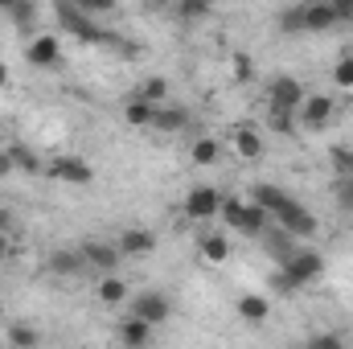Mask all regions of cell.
Wrapping results in <instances>:
<instances>
[{"label":"cell","instance_id":"cell-1","mask_svg":"<svg viewBox=\"0 0 353 349\" xmlns=\"http://www.w3.org/2000/svg\"><path fill=\"white\" fill-rule=\"evenodd\" d=\"M279 29L283 33H329V29H337V12L329 0H304V4L283 8Z\"/></svg>","mask_w":353,"mask_h":349},{"label":"cell","instance_id":"cell-2","mask_svg":"<svg viewBox=\"0 0 353 349\" xmlns=\"http://www.w3.org/2000/svg\"><path fill=\"white\" fill-rule=\"evenodd\" d=\"M218 218H222L230 230L247 235V239H259L267 226H271V214H267L263 206H255V201H243V197H222V210H218Z\"/></svg>","mask_w":353,"mask_h":349},{"label":"cell","instance_id":"cell-3","mask_svg":"<svg viewBox=\"0 0 353 349\" xmlns=\"http://www.w3.org/2000/svg\"><path fill=\"white\" fill-rule=\"evenodd\" d=\"M54 4H58V25H62L70 37H79L83 46H99V41H107V33L94 25V17L83 12L74 0H54Z\"/></svg>","mask_w":353,"mask_h":349},{"label":"cell","instance_id":"cell-4","mask_svg":"<svg viewBox=\"0 0 353 349\" xmlns=\"http://www.w3.org/2000/svg\"><path fill=\"white\" fill-rule=\"evenodd\" d=\"M271 222H275V226H283V230H288V235H292L296 243H300V239H316V230H321L316 214H312L308 206L292 201V197H288V201H283V206H279V210L271 214Z\"/></svg>","mask_w":353,"mask_h":349},{"label":"cell","instance_id":"cell-5","mask_svg":"<svg viewBox=\"0 0 353 349\" xmlns=\"http://www.w3.org/2000/svg\"><path fill=\"white\" fill-rule=\"evenodd\" d=\"M46 177H54V181H62V185H79V189L94 185V169H90V161L70 157V152L50 157V161H46Z\"/></svg>","mask_w":353,"mask_h":349},{"label":"cell","instance_id":"cell-6","mask_svg":"<svg viewBox=\"0 0 353 349\" xmlns=\"http://www.w3.org/2000/svg\"><path fill=\"white\" fill-rule=\"evenodd\" d=\"M279 267H283L300 288H308V283H316V279H321V271H325V255H321V251H312V247H296V251L279 263Z\"/></svg>","mask_w":353,"mask_h":349},{"label":"cell","instance_id":"cell-7","mask_svg":"<svg viewBox=\"0 0 353 349\" xmlns=\"http://www.w3.org/2000/svg\"><path fill=\"white\" fill-rule=\"evenodd\" d=\"M181 210H185V218H193V222H210V218H218V210H222V193H218L214 185H193V189L185 193Z\"/></svg>","mask_w":353,"mask_h":349},{"label":"cell","instance_id":"cell-8","mask_svg":"<svg viewBox=\"0 0 353 349\" xmlns=\"http://www.w3.org/2000/svg\"><path fill=\"white\" fill-rule=\"evenodd\" d=\"M296 115H300V128L325 132L333 123V115H337V103H333V94H304V103H300Z\"/></svg>","mask_w":353,"mask_h":349},{"label":"cell","instance_id":"cell-9","mask_svg":"<svg viewBox=\"0 0 353 349\" xmlns=\"http://www.w3.org/2000/svg\"><path fill=\"white\" fill-rule=\"evenodd\" d=\"M304 83L300 79H292V74H275L271 83H267V107H288V111H300V103H304Z\"/></svg>","mask_w":353,"mask_h":349},{"label":"cell","instance_id":"cell-10","mask_svg":"<svg viewBox=\"0 0 353 349\" xmlns=\"http://www.w3.org/2000/svg\"><path fill=\"white\" fill-rule=\"evenodd\" d=\"M25 62L37 66V70L62 66V41H58L54 33H37V37H29V46H25Z\"/></svg>","mask_w":353,"mask_h":349},{"label":"cell","instance_id":"cell-11","mask_svg":"<svg viewBox=\"0 0 353 349\" xmlns=\"http://www.w3.org/2000/svg\"><path fill=\"white\" fill-rule=\"evenodd\" d=\"M115 247H119L123 259H148V255H157V230H148V226H128V230L115 239Z\"/></svg>","mask_w":353,"mask_h":349},{"label":"cell","instance_id":"cell-12","mask_svg":"<svg viewBox=\"0 0 353 349\" xmlns=\"http://www.w3.org/2000/svg\"><path fill=\"white\" fill-rule=\"evenodd\" d=\"M132 312L144 317L148 325H165V321L173 317V300H169L165 292H152V288H148V292H140V296L132 300Z\"/></svg>","mask_w":353,"mask_h":349},{"label":"cell","instance_id":"cell-13","mask_svg":"<svg viewBox=\"0 0 353 349\" xmlns=\"http://www.w3.org/2000/svg\"><path fill=\"white\" fill-rule=\"evenodd\" d=\"M46 271H50V275H58V279H79V275L87 271L83 247H58V251H50Z\"/></svg>","mask_w":353,"mask_h":349},{"label":"cell","instance_id":"cell-14","mask_svg":"<svg viewBox=\"0 0 353 349\" xmlns=\"http://www.w3.org/2000/svg\"><path fill=\"white\" fill-rule=\"evenodd\" d=\"M152 329H157V325H148L144 317H136V312H132V317H123V321H119L115 337H119V346H128V349H144L148 341H152Z\"/></svg>","mask_w":353,"mask_h":349},{"label":"cell","instance_id":"cell-15","mask_svg":"<svg viewBox=\"0 0 353 349\" xmlns=\"http://www.w3.org/2000/svg\"><path fill=\"white\" fill-rule=\"evenodd\" d=\"M83 259H87V267H94V271H115L119 267V247L115 243H99V239H90V243H83Z\"/></svg>","mask_w":353,"mask_h":349},{"label":"cell","instance_id":"cell-16","mask_svg":"<svg viewBox=\"0 0 353 349\" xmlns=\"http://www.w3.org/2000/svg\"><path fill=\"white\" fill-rule=\"evenodd\" d=\"M230 140H234V152H239L243 161H259V157H263V136H259L251 123H239Z\"/></svg>","mask_w":353,"mask_h":349},{"label":"cell","instance_id":"cell-17","mask_svg":"<svg viewBox=\"0 0 353 349\" xmlns=\"http://www.w3.org/2000/svg\"><path fill=\"white\" fill-rule=\"evenodd\" d=\"M152 119H157V103H148V99H140V94H132V99L123 103V123H128V128H152Z\"/></svg>","mask_w":353,"mask_h":349},{"label":"cell","instance_id":"cell-18","mask_svg":"<svg viewBox=\"0 0 353 349\" xmlns=\"http://www.w3.org/2000/svg\"><path fill=\"white\" fill-rule=\"evenodd\" d=\"M94 296H99V304H107V308H115V304H123L128 300V283L115 275V271H107L99 283H94Z\"/></svg>","mask_w":353,"mask_h":349},{"label":"cell","instance_id":"cell-19","mask_svg":"<svg viewBox=\"0 0 353 349\" xmlns=\"http://www.w3.org/2000/svg\"><path fill=\"white\" fill-rule=\"evenodd\" d=\"M239 317L247 321V325H263L267 317H271V300L267 296H255V292H247V296H239Z\"/></svg>","mask_w":353,"mask_h":349},{"label":"cell","instance_id":"cell-20","mask_svg":"<svg viewBox=\"0 0 353 349\" xmlns=\"http://www.w3.org/2000/svg\"><path fill=\"white\" fill-rule=\"evenodd\" d=\"M259 239H267V255H271L275 263H283L288 255H292V251H296V239H292L283 226H267Z\"/></svg>","mask_w":353,"mask_h":349},{"label":"cell","instance_id":"cell-21","mask_svg":"<svg viewBox=\"0 0 353 349\" xmlns=\"http://www.w3.org/2000/svg\"><path fill=\"white\" fill-rule=\"evenodd\" d=\"M173 12L181 25H197L214 12V0H173Z\"/></svg>","mask_w":353,"mask_h":349},{"label":"cell","instance_id":"cell-22","mask_svg":"<svg viewBox=\"0 0 353 349\" xmlns=\"http://www.w3.org/2000/svg\"><path fill=\"white\" fill-rule=\"evenodd\" d=\"M267 128L275 136H296L300 132V115L288 111V107H267Z\"/></svg>","mask_w":353,"mask_h":349},{"label":"cell","instance_id":"cell-23","mask_svg":"<svg viewBox=\"0 0 353 349\" xmlns=\"http://www.w3.org/2000/svg\"><path fill=\"white\" fill-rule=\"evenodd\" d=\"M218 157H222V144H218L214 136H201V140H193V148H189V161H193L197 169L218 165Z\"/></svg>","mask_w":353,"mask_h":349},{"label":"cell","instance_id":"cell-24","mask_svg":"<svg viewBox=\"0 0 353 349\" xmlns=\"http://www.w3.org/2000/svg\"><path fill=\"white\" fill-rule=\"evenodd\" d=\"M185 123H189V111H185V107H165V103L157 107V119H152L157 132H169V136H173V132H181Z\"/></svg>","mask_w":353,"mask_h":349},{"label":"cell","instance_id":"cell-25","mask_svg":"<svg viewBox=\"0 0 353 349\" xmlns=\"http://www.w3.org/2000/svg\"><path fill=\"white\" fill-rule=\"evenodd\" d=\"M8 152H12V165H17V173H46V161L29 148V144H8Z\"/></svg>","mask_w":353,"mask_h":349},{"label":"cell","instance_id":"cell-26","mask_svg":"<svg viewBox=\"0 0 353 349\" xmlns=\"http://www.w3.org/2000/svg\"><path fill=\"white\" fill-rule=\"evenodd\" d=\"M8 346L12 349H37L41 346V329H33V325H25V321H12V325H8Z\"/></svg>","mask_w":353,"mask_h":349},{"label":"cell","instance_id":"cell-27","mask_svg":"<svg viewBox=\"0 0 353 349\" xmlns=\"http://www.w3.org/2000/svg\"><path fill=\"white\" fill-rule=\"evenodd\" d=\"M251 201H255V206H263L267 214H275V210L288 201V193H283L279 185H267V181H263V185H255V189H251Z\"/></svg>","mask_w":353,"mask_h":349},{"label":"cell","instance_id":"cell-28","mask_svg":"<svg viewBox=\"0 0 353 349\" xmlns=\"http://www.w3.org/2000/svg\"><path fill=\"white\" fill-rule=\"evenodd\" d=\"M197 247H201V259L205 263H226L230 259V243H226L222 235H205Z\"/></svg>","mask_w":353,"mask_h":349},{"label":"cell","instance_id":"cell-29","mask_svg":"<svg viewBox=\"0 0 353 349\" xmlns=\"http://www.w3.org/2000/svg\"><path fill=\"white\" fill-rule=\"evenodd\" d=\"M136 94H140V99H148V103H157V107H161V103H165V99H169V79H161V74H148V79H144V83H140V87H136Z\"/></svg>","mask_w":353,"mask_h":349},{"label":"cell","instance_id":"cell-30","mask_svg":"<svg viewBox=\"0 0 353 349\" xmlns=\"http://www.w3.org/2000/svg\"><path fill=\"white\" fill-rule=\"evenodd\" d=\"M329 165H333L337 177H353V144H337V148L329 152Z\"/></svg>","mask_w":353,"mask_h":349},{"label":"cell","instance_id":"cell-31","mask_svg":"<svg viewBox=\"0 0 353 349\" xmlns=\"http://www.w3.org/2000/svg\"><path fill=\"white\" fill-rule=\"evenodd\" d=\"M8 17H12L17 29H33V21H37V4H33V0H17V4L8 8Z\"/></svg>","mask_w":353,"mask_h":349},{"label":"cell","instance_id":"cell-32","mask_svg":"<svg viewBox=\"0 0 353 349\" xmlns=\"http://www.w3.org/2000/svg\"><path fill=\"white\" fill-rule=\"evenodd\" d=\"M333 83L341 90H353V54H341L337 66H333Z\"/></svg>","mask_w":353,"mask_h":349},{"label":"cell","instance_id":"cell-33","mask_svg":"<svg viewBox=\"0 0 353 349\" xmlns=\"http://www.w3.org/2000/svg\"><path fill=\"white\" fill-rule=\"evenodd\" d=\"M230 70H234V79H239V83H255V62H251V54H243V50H239V54L230 58Z\"/></svg>","mask_w":353,"mask_h":349},{"label":"cell","instance_id":"cell-34","mask_svg":"<svg viewBox=\"0 0 353 349\" xmlns=\"http://www.w3.org/2000/svg\"><path fill=\"white\" fill-rule=\"evenodd\" d=\"M267 283H271V288H275L279 296H296V292H300V283H296V279H292V275H288L283 267H275V271L267 275Z\"/></svg>","mask_w":353,"mask_h":349},{"label":"cell","instance_id":"cell-35","mask_svg":"<svg viewBox=\"0 0 353 349\" xmlns=\"http://www.w3.org/2000/svg\"><path fill=\"white\" fill-rule=\"evenodd\" d=\"M83 12H90V17H107V12H115V4L119 0H74Z\"/></svg>","mask_w":353,"mask_h":349},{"label":"cell","instance_id":"cell-36","mask_svg":"<svg viewBox=\"0 0 353 349\" xmlns=\"http://www.w3.org/2000/svg\"><path fill=\"white\" fill-rule=\"evenodd\" d=\"M341 346H345L341 333H316V337H308V349H341Z\"/></svg>","mask_w":353,"mask_h":349},{"label":"cell","instance_id":"cell-37","mask_svg":"<svg viewBox=\"0 0 353 349\" xmlns=\"http://www.w3.org/2000/svg\"><path fill=\"white\" fill-rule=\"evenodd\" d=\"M337 201L353 210V177H337Z\"/></svg>","mask_w":353,"mask_h":349},{"label":"cell","instance_id":"cell-38","mask_svg":"<svg viewBox=\"0 0 353 349\" xmlns=\"http://www.w3.org/2000/svg\"><path fill=\"white\" fill-rule=\"evenodd\" d=\"M337 12V25H353V0H329Z\"/></svg>","mask_w":353,"mask_h":349},{"label":"cell","instance_id":"cell-39","mask_svg":"<svg viewBox=\"0 0 353 349\" xmlns=\"http://www.w3.org/2000/svg\"><path fill=\"white\" fill-rule=\"evenodd\" d=\"M0 230H8V235L17 230V214H12L8 206H0Z\"/></svg>","mask_w":353,"mask_h":349},{"label":"cell","instance_id":"cell-40","mask_svg":"<svg viewBox=\"0 0 353 349\" xmlns=\"http://www.w3.org/2000/svg\"><path fill=\"white\" fill-rule=\"evenodd\" d=\"M17 173V165H12V152L8 148H0V177H12Z\"/></svg>","mask_w":353,"mask_h":349},{"label":"cell","instance_id":"cell-41","mask_svg":"<svg viewBox=\"0 0 353 349\" xmlns=\"http://www.w3.org/2000/svg\"><path fill=\"white\" fill-rule=\"evenodd\" d=\"M8 255H12V235H8V230H0V263L8 259Z\"/></svg>","mask_w":353,"mask_h":349},{"label":"cell","instance_id":"cell-42","mask_svg":"<svg viewBox=\"0 0 353 349\" xmlns=\"http://www.w3.org/2000/svg\"><path fill=\"white\" fill-rule=\"evenodd\" d=\"M8 87V62H0V90Z\"/></svg>","mask_w":353,"mask_h":349},{"label":"cell","instance_id":"cell-43","mask_svg":"<svg viewBox=\"0 0 353 349\" xmlns=\"http://www.w3.org/2000/svg\"><path fill=\"white\" fill-rule=\"evenodd\" d=\"M12 4H17V0H0V12H8V8H12Z\"/></svg>","mask_w":353,"mask_h":349},{"label":"cell","instance_id":"cell-44","mask_svg":"<svg viewBox=\"0 0 353 349\" xmlns=\"http://www.w3.org/2000/svg\"><path fill=\"white\" fill-rule=\"evenodd\" d=\"M148 4H157V8H165V4H173V0H148Z\"/></svg>","mask_w":353,"mask_h":349},{"label":"cell","instance_id":"cell-45","mask_svg":"<svg viewBox=\"0 0 353 349\" xmlns=\"http://www.w3.org/2000/svg\"><path fill=\"white\" fill-rule=\"evenodd\" d=\"M4 317H8V312H4V304H0V325H4Z\"/></svg>","mask_w":353,"mask_h":349},{"label":"cell","instance_id":"cell-46","mask_svg":"<svg viewBox=\"0 0 353 349\" xmlns=\"http://www.w3.org/2000/svg\"><path fill=\"white\" fill-rule=\"evenodd\" d=\"M350 54H353V50H350Z\"/></svg>","mask_w":353,"mask_h":349}]
</instances>
